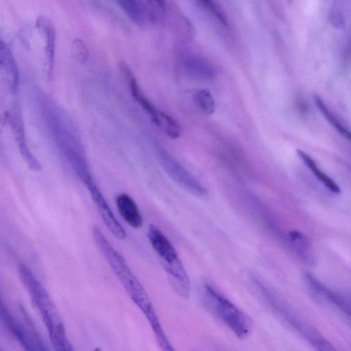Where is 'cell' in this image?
I'll return each instance as SVG.
<instances>
[{
	"mask_svg": "<svg viewBox=\"0 0 351 351\" xmlns=\"http://www.w3.org/2000/svg\"><path fill=\"white\" fill-rule=\"evenodd\" d=\"M95 243L111 267L130 298L144 314L154 334L161 350L172 351L173 347L169 342L156 311L147 293L138 279L135 276L122 255L107 239L100 228L95 226L92 230Z\"/></svg>",
	"mask_w": 351,
	"mask_h": 351,
	"instance_id": "cell-1",
	"label": "cell"
},
{
	"mask_svg": "<svg viewBox=\"0 0 351 351\" xmlns=\"http://www.w3.org/2000/svg\"><path fill=\"white\" fill-rule=\"evenodd\" d=\"M18 269L20 278L45 325L53 349L71 350L63 321L47 291L26 265L21 263Z\"/></svg>",
	"mask_w": 351,
	"mask_h": 351,
	"instance_id": "cell-2",
	"label": "cell"
},
{
	"mask_svg": "<svg viewBox=\"0 0 351 351\" xmlns=\"http://www.w3.org/2000/svg\"><path fill=\"white\" fill-rule=\"evenodd\" d=\"M202 296L206 308L237 338L245 339L249 337L253 330L252 320L216 286L210 282H204Z\"/></svg>",
	"mask_w": 351,
	"mask_h": 351,
	"instance_id": "cell-3",
	"label": "cell"
},
{
	"mask_svg": "<svg viewBox=\"0 0 351 351\" xmlns=\"http://www.w3.org/2000/svg\"><path fill=\"white\" fill-rule=\"evenodd\" d=\"M253 280L263 297L271 307L294 330L319 350H333L335 348L321 334L311 325L298 317L277 295L259 278Z\"/></svg>",
	"mask_w": 351,
	"mask_h": 351,
	"instance_id": "cell-4",
	"label": "cell"
},
{
	"mask_svg": "<svg viewBox=\"0 0 351 351\" xmlns=\"http://www.w3.org/2000/svg\"><path fill=\"white\" fill-rule=\"evenodd\" d=\"M119 69L126 80L133 97L149 115L152 122L171 138H177L181 134L179 123L166 112L157 108L146 97L140 87L129 66L119 63Z\"/></svg>",
	"mask_w": 351,
	"mask_h": 351,
	"instance_id": "cell-5",
	"label": "cell"
},
{
	"mask_svg": "<svg viewBox=\"0 0 351 351\" xmlns=\"http://www.w3.org/2000/svg\"><path fill=\"white\" fill-rule=\"evenodd\" d=\"M157 154L162 169L177 184L198 197L206 195V189L202 183L166 149L159 148Z\"/></svg>",
	"mask_w": 351,
	"mask_h": 351,
	"instance_id": "cell-6",
	"label": "cell"
},
{
	"mask_svg": "<svg viewBox=\"0 0 351 351\" xmlns=\"http://www.w3.org/2000/svg\"><path fill=\"white\" fill-rule=\"evenodd\" d=\"M1 321L8 332L27 350H44L46 348L33 325L27 328L22 324L1 301Z\"/></svg>",
	"mask_w": 351,
	"mask_h": 351,
	"instance_id": "cell-7",
	"label": "cell"
},
{
	"mask_svg": "<svg viewBox=\"0 0 351 351\" xmlns=\"http://www.w3.org/2000/svg\"><path fill=\"white\" fill-rule=\"evenodd\" d=\"M85 184L89 191L90 196L94 202L99 215L108 229L119 239H123L126 237V232L114 217L110 207L108 206L102 193L95 184L89 176L85 179Z\"/></svg>",
	"mask_w": 351,
	"mask_h": 351,
	"instance_id": "cell-8",
	"label": "cell"
},
{
	"mask_svg": "<svg viewBox=\"0 0 351 351\" xmlns=\"http://www.w3.org/2000/svg\"><path fill=\"white\" fill-rule=\"evenodd\" d=\"M147 237L153 249L161 258L165 269L182 264L171 242L156 226H149Z\"/></svg>",
	"mask_w": 351,
	"mask_h": 351,
	"instance_id": "cell-9",
	"label": "cell"
},
{
	"mask_svg": "<svg viewBox=\"0 0 351 351\" xmlns=\"http://www.w3.org/2000/svg\"><path fill=\"white\" fill-rule=\"evenodd\" d=\"M178 62L182 71L195 80L208 81L214 78L216 75V71L210 62L193 53L182 54Z\"/></svg>",
	"mask_w": 351,
	"mask_h": 351,
	"instance_id": "cell-10",
	"label": "cell"
},
{
	"mask_svg": "<svg viewBox=\"0 0 351 351\" xmlns=\"http://www.w3.org/2000/svg\"><path fill=\"white\" fill-rule=\"evenodd\" d=\"M36 27L45 40V53L47 75H51L56 47V30L51 20L45 16H40L36 21Z\"/></svg>",
	"mask_w": 351,
	"mask_h": 351,
	"instance_id": "cell-11",
	"label": "cell"
},
{
	"mask_svg": "<svg viewBox=\"0 0 351 351\" xmlns=\"http://www.w3.org/2000/svg\"><path fill=\"white\" fill-rule=\"evenodd\" d=\"M116 205L123 219L131 227L138 228L143 223V217L134 199L126 193L116 197Z\"/></svg>",
	"mask_w": 351,
	"mask_h": 351,
	"instance_id": "cell-12",
	"label": "cell"
},
{
	"mask_svg": "<svg viewBox=\"0 0 351 351\" xmlns=\"http://www.w3.org/2000/svg\"><path fill=\"white\" fill-rule=\"evenodd\" d=\"M287 237L291 247L296 255L304 263L313 264L315 256L308 237L298 230L289 231Z\"/></svg>",
	"mask_w": 351,
	"mask_h": 351,
	"instance_id": "cell-13",
	"label": "cell"
},
{
	"mask_svg": "<svg viewBox=\"0 0 351 351\" xmlns=\"http://www.w3.org/2000/svg\"><path fill=\"white\" fill-rule=\"evenodd\" d=\"M305 278L307 283L314 291L351 316V307L340 295L325 286L311 274L306 273Z\"/></svg>",
	"mask_w": 351,
	"mask_h": 351,
	"instance_id": "cell-14",
	"label": "cell"
},
{
	"mask_svg": "<svg viewBox=\"0 0 351 351\" xmlns=\"http://www.w3.org/2000/svg\"><path fill=\"white\" fill-rule=\"evenodd\" d=\"M297 154L304 164L308 167L315 177L330 192L339 194L341 189L335 181L326 175L317 167L314 159L301 149L297 150Z\"/></svg>",
	"mask_w": 351,
	"mask_h": 351,
	"instance_id": "cell-15",
	"label": "cell"
},
{
	"mask_svg": "<svg viewBox=\"0 0 351 351\" xmlns=\"http://www.w3.org/2000/svg\"><path fill=\"white\" fill-rule=\"evenodd\" d=\"M314 101L317 108L328 123L351 143V130L346 125L334 114L321 97L315 95Z\"/></svg>",
	"mask_w": 351,
	"mask_h": 351,
	"instance_id": "cell-16",
	"label": "cell"
},
{
	"mask_svg": "<svg viewBox=\"0 0 351 351\" xmlns=\"http://www.w3.org/2000/svg\"><path fill=\"white\" fill-rule=\"evenodd\" d=\"M134 23L143 25L147 19L145 6L140 0H113Z\"/></svg>",
	"mask_w": 351,
	"mask_h": 351,
	"instance_id": "cell-17",
	"label": "cell"
},
{
	"mask_svg": "<svg viewBox=\"0 0 351 351\" xmlns=\"http://www.w3.org/2000/svg\"><path fill=\"white\" fill-rule=\"evenodd\" d=\"M193 100L197 108L206 114H212L216 109L215 99L207 88L196 90L192 95Z\"/></svg>",
	"mask_w": 351,
	"mask_h": 351,
	"instance_id": "cell-18",
	"label": "cell"
},
{
	"mask_svg": "<svg viewBox=\"0 0 351 351\" xmlns=\"http://www.w3.org/2000/svg\"><path fill=\"white\" fill-rule=\"evenodd\" d=\"M347 0H334L329 12L330 23L337 28L345 26V9Z\"/></svg>",
	"mask_w": 351,
	"mask_h": 351,
	"instance_id": "cell-19",
	"label": "cell"
},
{
	"mask_svg": "<svg viewBox=\"0 0 351 351\" xmlns=\"http://www.w3.org/2000/svg\"><path fill=\"white\" fill-rule=\"evenodd\" d=\"M202 3L216 17L220 23L224 25H227V19L223 12L215 4L213 0H200Z\"/></svg>",
	"mask_w": 351,
	"mask_h": 351,
	"instance_id": "cell-20",
	"label": "cell"
},
{
	"mask_svg": "<svg viewBox=\"0 0 351 351\" xmlns=\"http://www.w3.org/2000/svg\"><path fill=\"white\" fill-rule=\"evenodd\" d=\"M75 54L81 59H86L88 56V51L85 43L80 38H76L72 45Z\"/></svg>",
	"mask_w": 351,
	"mask_h": 351,
	"instance_id": "cell-21",
	"label": "cell"
},
{
	"mask_svg": "<svg viewBox=\"0 0 351 351\" xmlns=\"http://www.w3.org/2000/svg\"><path fill=\"white\" fill-rule=\"evenodd\" d=\"M154 3L160 8L165 7L164 0H153Z\"/></svg>",
	"mask_w": 351,
	"mask_h": 351,
	"instance_id": "cell-22",
	"label": "cell"
}]
</instances>
